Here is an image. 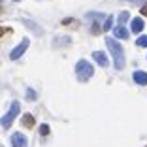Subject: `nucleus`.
<instances>
[{
	"label": "nucleus",
	"mask_w": 147,
	"mask_h": 147,
	"mask_svg": "<svg viewBox=\"0 0 147 147\" xmlns=\"http://www.w3.org/2000/svg\"><path fill=\"white\" fill-rule=\"evenodd\" d=\"M113 34H115L117 38H121V40H126V38H128V30H126L123 25L115 26V28H113Z\"/></svg>",
	"instance_id": "9d476101"
},
{
	"label": "nucleus",
	"mask_w": 147,
	"mask_h": 147,
	"mask_svg": "<svg viewBox=\"0 0 147 147\" xmlns=\"http://www.w3.org/2000/svg\"><path fill=\"white\" fill-rule=\"evenodd\" d=\"M40 134H42V136H47L49 134V126L47 125H42V126H40Z\"/></svg>",
	"instance_id": "2eb2a0df"
},
{
	"label": "nucleus",
	"mask_w": 147,
	"mask_h": 147,
	"mask_svg": "<svg viewBox=\"0 0 147 147\" xmlns=\"http://www.w3.org/2000/svg\"><path fill=\"white\" fill-rule=\"evenodd\" d=\"M21 123H23L25 126H32V125H34V117H32L30 113H26V115H23Z\"/></svg>",
	"instance_id": "9b49d317"
},
{
	"label": "nucleus",
	"mask_w": 147,
	"mask_h": 147,
	"mask_svg": "<svg viewBox=\"0 0 147 147\" xmlns=\"http://www.w3.org/2000/svg\"><path fill=\"white\" fill-rule=\"evenodd\" d=\"M130 30L134 32V34H140V32L143 30V19L142 17H136L130 21Z\"/></svg>",
	"instance_id": "6e6552de"
},
{
	"label": "nucleus",
	"mask_w": 147,
	"mask_h": 147,
	"mask_svg": "<svg viewBox=\"0 0 147 147\" xmlns=\"http://www.w3.org/2000/svg\"><path fill=\"white\" fill-rule=\"evenodd\" d=\"M15 2H19V0H15Z\"/></svg>",
	"instance_id": "6ab92c4d"
},
{
	"label": "nucleus",
	"mask_w": 147,
	"mask_h": 147,
	"mask_svg": "<svg viewBox=\"0 0 147 147\" xmlns=\"http://www.w3.org/2000/svg\"><path fill=\"white\" fill-rule=\"evenodd\" d=\"M111 25H113V17H111V15H108V19L104 21V30H109Z\"/></svg>",
	"instance_id": "4468645a"
},
{
	"label": "nucleus",
	"mask_w": 147,
	"mask_h": 147,
	"mask_svg": "<svg viewBox=\"0 0 147 147\" xmlns=\"http://www.w3.org/2000/svg\"><path fill=\"white\" fill-rule=\"evenodd\" d=\"M11 143H13V147H28V140H26V136L21 134V132H15V134L11 136Z\"/></svg>",
	"instance_id": "423d86ee"
},
{
	"label": "nucleus",
	"mask_w": 147,
	"mask_h": 147,
	"mask_svg": "<svg viewBox=\"0 0 147 147\" xmlns=\"http://www.w3.org/2000/svg\"><path fill=\"white\" fill-rule=\"evenodd\" d=\"M26 96H28V98H36V94L32 91H26Z\"/></svg>",
	"instance_id": "dca6fc26"
},
{
	"label": "nucleus",
	"mask_w": 147,
	"mask_h": 147,
	"mask_svg": "<svg viewBox=\"0 0 147 147\" xmlns=\"http://www.w3.org/2000/svg\"><path fill=\"white\" fill-rule=\"evenodd\" d=\"M136 45H140V47H147V36H140V38L136 40Z\"/></svg>",
	"instance_id": "ddd939ff"
},
{
	"label": "nucleus",
	"mask_w": 147,
	"mask_h": 147,
	"mask_svg": "<svg viewBox=\"0 0 147 147\" xmlns=\"http://www.w3.org/2000/svg\"><path fill=\"white\" fill-rule=\"evenodd\" d=\"M117 21H119V25H125V23L128 21V11H121L119 17H117Z\"/></svg>",
	"instance_id": "f8f14e48"
},
{
	"label": "nucleus",
	"mask_w": 147,
	"mask_h": 147,
	"mask_svg": "<svg viewBox=\"0 0 147 147\" xmlns=\"http://www.w3.org/2000/svg\"><path fill=\"white\" fill-rule=\"evenodd\" d=\"M19 111H21V106H19V102H13L11 104V108H9V111L6 113L4 117H2V126H4L6 130L11 126V123H13V119L19 115Z\"/></svg>",
	"instance_id": "20e7f679"
},
{
	"label": "nucleus",
	"mask_w": 147,
	"mask_h": 147,
	"mask_svg": "<svg viewBox=\"0 0 147 147\" xmlns=\"http://www.w3.org/2000/svg\"><path fill=\"white\" fill-rule=\"evenodd\" d=\"M132 78H134V81L138 83V85H147V74L142 72V70H136Z\"/></svg>",
	"instance_id": "1a4fd4ad"
},
{
	"label": "nucleus",
	"mask_w": 147,
	"mask_h": 147,
	"mask_svg": "<svg viewBox=\"0 0 147 147\" xmlns=\"http://www.w3.org/2000/svg\"><path fill=\"white\" fill-rule=\"evenodd\" d=\"M92 59H94V62H98L102 68H108V57H106V53L94 51V53H92Z\"/></svg>",
	"instance_id": "0eeeda50"
},
{
	"label": "nucleus",
	"mask_w": 147,
	"mask_h": 147,
	"mask_svg": "<svg viewBox=\"0 0 147 147\" xmlns=\"http://www.w3.org/2000/svg\"><path fill=\"white\" fill-rule=\"evenodd\" d=\"M28 43H30V42H28V40L25 38V40H23V42H21V43L17 45V47H15V49L11 51V55H9V59H11V61H17L19 57H21L23 53L26 51V47H28Z\"/></svg>",
	"instance_id": "39448f33"
},
{
	"label": "nucleus",
	"mask_w": 147,
	"mask_h": 147,
	"mask_svg": "<svg viewBox=\"0 0 147 147\" xmlns=\"http://www.w3.org/2000/svg\"><path fill=\"white\" fill-rule=\"evenodd\" d=\"M85 17L91 21V34H100L104 30V21L108 19V15L98 13V11H89Z\"/></svg>",
	"instance_id": "f03ea898"
},
{
	"label": "nucleus",
	"mask_w": 147,
	"mask_h": 147,
	"mask_svg": "<svg viewBox=\"0 0 147 147\" xmlns=\"http://www.w3.org/2000/svg\"><path fill=\"white\" fill-rule=\"evenodd\" d=\"M106 45H108L109 53H111V57H113V66H115V70H123L125 64H126V61H125V51H123L121 43L115 42L113 38H106Z\"/></svg>",
	"instance_id": "f257e3e1"
},
{
	"label": "nucleus",
	"mask_w": 147,
	"mask_h": 147,
	"mask_svg": "<svg viewBox=\"0 0 147 147\" xmlns=\"http://www.w3.org/2000/svg\"><path fill=\"white\" fill-rule=\"evenodd\" d=\"M92 74H94V68L91 66V62L79 61L78 64H76V76H78L79 81H87V79H91Z\"/></svg>",
	"instance_id": "7ed1b4c3"
},
{
	"label": "nucleus",
	"mask_w": 147,
	"mask_h": 147,
	"mask_svg": "<svg viewBox=\"0 0 147 147\" xmlns=\"http://www.w3.org/2000/svg\"><path fill=\"white\" fill-rule=\"evenodd\" d=\"M142 15H145V17H147V4L142 8Z\"/></svg>",
	"instance_id": "f3484780"
},
{
	"label": "nucleus",
	"mask_w": 147,
	"mask_h": 147,
	"mask_svg": "<svg viewBox=\"0 0 147 147\" xmlns=\"http://www.w3.org/2000/svg\"><path fill=\"white\" fill-rule=\"evenodd\" d=\"M128 2H132V4H142V2H145V0H128Z\"/></svg>",
	"instance_id": "a211bd4d"
}]
</instances>
